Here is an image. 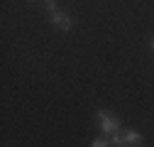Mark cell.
<instances>
[{
  "instance_id": "obj_1",
  "label": "cell",
  "mask_w": 154,
  "mask_h": 147,
  "mask_svg": "<svg viewBox=\"0 0 154 147\" xmlns=\"http://www.w3.org/2000/svg\"><path fill=\"white\" fill-rule=\"evenodd\" d=\"M142 142V135L137 130H127V133H115L110 137V145L112 147H140Z\"/></svg>"
},
{
  "instance_id": "obj_2",
  "label": "cell",
  "mask_w": 154,
  "mask_h": 147,
  "mask_svg": "<svg viewBox=\"0 0 154 147\" xmlns=\"http://www.w3.org/2000/svg\"><path fill=\"white\" fill-rule=\"evenodd\" d=\"M98 125H100V133L108 135V137H112L115 133H120V123L115 118H110L105 110H98Z\"/></svg>"
},
{
  "instance_id": "obj_3",
  "label": "cell",
  "mask_w": 154,
  "mask_h": 147,
  "mask_svg": "<svg viewBox=\"0 0 154 147\" xmlns=\"http://www.w3.org/2000/svg\"><path fill=\"white\" fill-rule=\"evenodd\" d=\"M51 25H56V27L64 30V32L71 30V20H69L64 12H59V10H54V12H51Z\"/></svg>"
},
{
  "instance_id": "obj_4",
  "label": "cell",
  "mask_w": 154,
  "mask_h": 147,
  "mask_svg": "<svg viewBox=\"0 0 154 147\" xmlns=\"http://www.w3.org/2000/svg\"><path fill=\"white\" fill-rule=\"evenodd\" d=\"M91 147H110V140H93Z\"/></svg>"
},
{
  "instance_id": "obj_5",
  "label": "cell",
  "mask_w": 154,
  "mask_h": 147,
  "mask_svg": "<svg viewBox=\"0 0 154 147\" xmlns=\"http://www.w3.org/2000/svg\"><path fill=\"white\" fill-rule=\"evenodd\" d=\"M44 5H47L51 12H54V10H56V0H44Z\"/></svg>"
},
{
  "instance_id": "obj_6",
  "label": "cell",
  "mask_w": 154,
  "mask_h": 147,
  "mask_svg": "<svg viewBox=\"0 0 154 147\" xmlns=\"http://www.w3.org/2000/svg\"><path fill=\"white\" fill-rule=\"evenodd\" d=\"M152 49H154V42H152Z\"/></svg>"
}]
</instances>
